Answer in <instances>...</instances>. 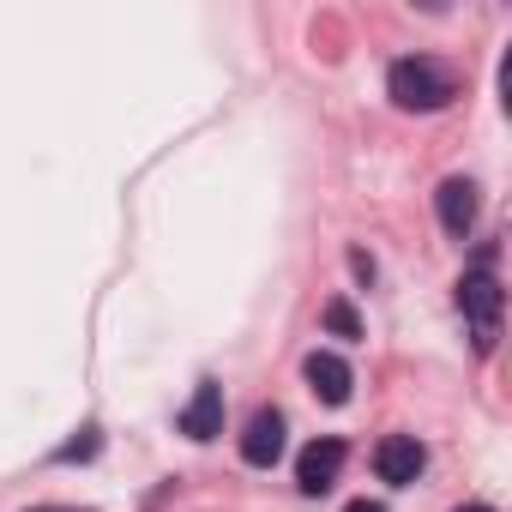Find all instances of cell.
Masks as SVG:
<instances>
[{"instance_id":"6da1fadb","label":"cell","mask_w":512,"mask_h":512,"mask_svg":"<svg viewBox=\"0 0 512 512\" xmlns=\"http://www.w3.org/2000/svg\"><path fill=\"white\" fill-rule=\"evenodd\" d=\"M386 91H392L398 109H410V115H434V109H446V103L458 97V79H452L440 61H428V55H404V61H392Z\"/></svg>"},{"instance_id":"7a4b0ae2","label":"cell","mask_w":512,"mask_h":512,"mask_svg":"<svg viewBox=\"0 0 512 512\" xmlns=\"http://www.w3.org/2000/svg\"><path fill=\"white\" fill-rule=\"evenodd\" d=\"M458 308L470 314V326H476V344L488 350V344H494V326H500V308H506V296H500L494 272H470V278L458 284Z\"/></svg>"},{"instance_id":"3957f363","label":"cell","mask_w":512,"mask_h":512,"mask_svg":"<svg viewBox=\"0 0 512 512\" xmlns=\"http://www.w3.org/2000/svg\"><path fill=\"white\" fill-rule=\"evenodd\" d=\"M374 470H380V482L410 488V482L428 470V446H422L416 434H386V440L374 446Z\"/></svg>"},{"instance_id":"277c9868","label":"cell","mask_w":512,"mask_h":512,"mask_svg":"<svg viewBox=\"0 0 512 512\" xmlns=\"http://www.w3.org/2000/svg\"><path fill=\"white\" fill-rule=\"evenodd\" d=\"M284 416L278 410H253L247 416V428H241V458L253 464V470H272L278 458H284Z\"/></svg>"},{"instance_id":"5b68a950","label":"cell","mask_w":512,"mask_h":512,"mask_svg":"<svg viewBox=\"0 0 512 512\" xmlns=\"http://www.w3.org/2000/svg\"><path fill=\"white\" fill-rule=\"evenodd\" d=\"M302 380H308V392L320 398V404H350V386H356V374H350V362L344 356H332V350H314L308 362H302Z\"/></svg>"},{"instance_id":"8992f818","label":"cell","mask_w":512,"mask_h":512,"mask_svg":"<svg viewBox=\"0 0 512 512\" xmlns=\"http://www.w3.org/2000/svg\"><path fill=\"white\" fill-rule=\"evenodd\" d=\"M338 470H344V440H314V446H302V458H296V488L302 494H326L332 482H338Z\"/></svg>"},{"instance_id":"52a82bcc","label":"cell","mask_w":512,"mask_h":512,"mask_svg":"<svg viewBox=\"0 0 512 512\" xmlns=\"http://www.w3.org/2000/svg\"><path fill=\"white\" fill-rule=\"evenodd\" d=\"M181 434L187 440H217L223 434V386L217 380H199L187 410H181Z\"/></svg>"},{"instance_id":"ba28073f","label":"cell","mask_w":512,"mask_h":512,"mask_svg":"<svg viewBox=\"0 0 512 512\" xmlns=\"http://www.w3.org/2000/svg\"><path fill=\"white\" fill-rule=\"evenodd\" d=\"M434 205H440V229L446 235H470V223H476V181H464V175H446L440 181V193H434Z\"/></svg>"},{"instance_id":"9c48e42d","label":"cell","mask_w":512,"mask_h":512,"mask_svg":"<svg viewBox=\"0 0 512 512\" xmlns=\"http://www.w3.org/2000/svg\"><path fill=\"white\" fill-rule=\"evenodd\" d=\"M326 326H332L338 338H362V320H356L350 302H326Z\"/></svg>"},{"instance_id":"30bf717a","label":"cell","mask_w":512,"mask_h":512,"mask_svg":"<svg viewBox=\"0 0 512 512\" xmlns=\"http://www.w3.org/2000/svg\"><path fill=\"white\" fill-rule=\"evenodd\" d=\"M97 446H103V440H97V428H79V440H67L55 458H61V464H73V458H97Z\"/></svg>"},{"instance_id":"8fae6325","label":"cell","mask_w":512,"mask_h":512,"mask_svg":"<svg viewBox=\"0 0 512 512\" xmlns=\"http://www.w3.org/2000/svg\"><path fill=\"white\" fill-rule=\"evenodd\" d=\"M344 512H386V506H380V500H350Z\"/></svg>"},{"instance_id":"7c38bea8","label":"cell","mask_w":512,"mask_h":512,"mask_svg":"<svg viewBox=\"0 0 512 512\" xmlns=\"http://www.w3.org/2000/svg\"><path fill=\"white\" fill-rule=\"evenodd\" d=\"M458 512H494V506H458Z\"/></svg>"},{"instance_id":"4fadbf2b","label":"cell","mask_w":512,"mask_h":512,"mask_svg":"<svg viewBox=\"0 0 512 512\" xmlns=\"http://www.w3.org/2000/svg\"><path fill=\"white\" fill-rule=\"evenodd\" d=\"M43 512H61V506H43Z\"/></svg>"}]
</instances>
